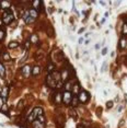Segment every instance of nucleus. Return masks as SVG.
I'll return each mask as SVG.
<instances>
[{
    "mask_svg": "<svg viewBox=\"0 0 127 128\" xmlns=\"http://www.w3.org/2000/svg\"><path fill=\"white\" fill-rule=\"evenodd\" d=\"M41 115H44V111H43V109L42 107H35L33 111H32V113L29 115V118H28V120L29 122H34L35 119L37 118L38 116Z\"/></svg>",
    "mask_w": 127,
    "mask_h": 128,
    "instance_id": "f257e3e1",
    "label": "nucleus"
},
{
    "mask_svg": "<svg viewBox=\"0 0 127 128\" xmlns=\"http://www.w3.org/2000/svg\"><path fill=\"white\" fill-rule=\"evenodd\" d=\"M14 16H13V13L11 12V10H4L2 14V21L4 24H10V23L13 21Z\"/></svg>",
    "mask_w": 127,
    "mask_h": 128,
    "instance_id": "f03ea898",
    "label": "nucleus"
},
{
    "mask_svg": "<svg viewBox=\"0 0 127 128\" xmlns=\"http://www.w3.org/2000/svg\"><path fill=\"white\" fill-rule=\"evenodd\" d=\"M89 97H90V95H89V93L87 92V91H84V90H80L79 96H78V99H79L80 102H81V103H86V102H88Z\"/></svg>",
    "mask_w": 127,
    "mask_h": 128,
    "instance_id": "7ed1b4c3",
    "label": "nucleus"
},
{
    "mask_svg": "<svg viewBox=\"0 0 127 128\" xmlns=\"http://www.w3.org/2000/svg\"><path fill=\"white\" fill-rule=\"evenodd\" d=\"M71 99H72V94L69 92V91H66V92H64L63 94V102L67 105H69L70 103H71Z\"/></svg>",
    "mask_w": 127,
    "mask_h": 128,
    "instance_id": "20e7f679",
    "label": "nucleus"
},
{
    "mask_svg": "<svg viewBox=\"0 0 127 128\" xmlns=\"http://www.w3.org/2000/svg\"><path fill=\"white\" fill-rule=\"evenodd\" d=\"M53 58H54L55 61H57V62H60L61 60L64 59V55L60 50H56L53 53Z\"/></svg>",
    "mask_w": 127,
    "mask_h": 128,
    "instance_id": "39448f33",
    "label": "nucleus"
},
{
    "mask_svg": "<svg viewBox=\"0 0 127 128\" xmlns=\"http://www.w3.org/2000/svg\"><path fill=\"white\" fill-rule=\"evenodd\" d=\"M47 84L51 88H56V85H57V81H56L55 78H53L52 74H48L47 76Z\"/></svg>",
    "mask_w": 127,
    "mask_h": 128,
    "instance_id": "423d86ee",
    "label": "nucleus"
},
{
    "mask_svg": "<svg viewBox=\"0 0 127 128\" xmlns=\"http://www.w3.org/2000/svg\"><path fill=\"white\" fill-rule=\"evenodd\" d=\"M8 95H9V89L8 88H3L2 91H1V99L4 103L7 102V100H8Z\"/></svg>",
    "mask_w": 127,
    "mask_h": 128,
    "instance_id": "0eeeda50",
    "label": "nucleus"
},
{
    "mask_svg": "<svg viewBox=\"0 0 127 128\" xmlns=\"http://www.w3.org/2000/svg\"><path fill=\"white\" fill-rule=\"evenodd\" d=\"M21 72H22V74L24 76V77H29V74H31V67H30L29 65H26V66H24V67L21 69Z\"/></svg>",
    "mask_w": 127,
    "mask_h": 128,
    "instance_id": "6e6552de",
    "label": "nucleus"
},
{
    "mask_svg": "<svg viewBox=\"0 0 127 128\" xmlns=\"http://www.w3.org/2000/svg\"><path fill=\"white\" fill-rule=\"evenodd\" d=\"M61 79H63L64 82H66L69 79V70L68 69H64L63 70V72H61Z\"/></svg>",
    "mask_w": 127,
    "mask_h": 128,
    "instance_id": "1a4fd4ad",
    "label": "nucleus"
},
{
    "mask_svg": "<svg viewBox=\"0 0 127 128\" xmlns=\"http://www.w3.org/2000/svg\"><path fill=\"white\" fill-rule=\"evenodd\" d=\"M23 20H24V22L26 23V24H29V23H32L33 22V18H32L31 16H30V13L29 12H26L24 16H23Z\"/></svg>",
    "mask_w": 127,
    "mask_h": 128,
    "instance_id": "9d476101",
    "label": "nucleus"
},
{
    "mask_svg": "<svg viewBox=\"0 0 127 128\" xmlns=\"http://www.w3.org/2000/svg\"><path fill=\"white\" fill-rule=\"evenodd\" d=\"M33 126H34V128H45L44 123H41L37 119H35L34 122H33Z\"/></svg>",
    "mask_w": 127,
    "mask_h": 128,
    "instance_id": "9b49d317",
    "label": "nucleus"
},
{
    "mask_svg": "<svg viewBox=\"0 0 127 128\" xmlns=\"http://www.w3.org/2000/svg\"><path fill=\"white\" fill-rule=\"evenodd\" d=\"M55 65H53L52 62H49V64L47 65V72H48V74H52L53 72H55Z\"/></svg>",
    "mask_w": 127,
    "mask_h": 128,
    "instance_id": "f8f14e48",
    "label": "nucleus"
},
{
    "mask_svg": "<svg viewBox=\"0 0 127 128\" xmlns=\"http://www.w3.org/2000/svg\"><path fill=\"white\" fill-rule=\"evenodd\" d=\"M33 7H34V9L37 11V10L42 9V2L40 0H35V1H33Z\"/></svg>",
    "mask_w": 127,
    "mask_h": 128,
    "instance_id": "ddd939ff",
    "label": "nucleus"
},
{
    "mask_svg": "<svg viewBox=\"0 0 127 128\" xmlns=\"http://www.w3.org/2000/svg\"><path fill=\"white\" fill-rule=\"evenodd\" d=\"M0 7H1L3 10H9L10 2H8V1H1V2H0Z\"/></svg>",
    "mask_w": 127,
    "mask_h": 128,
    "instance_id": "4468645a",
    "label": "nucleus"
},
{
    "mask_svg": "<svg viewBox=\"0 0 127 128\" xmlns=\"http://www.w3.org/2000/svg\"><path fill=\"white\" fill-rule=\"evenodd\" d=\"M79 102H80V101H79V99H78V96L73 95L72 99H71V103H70V104H71L72 106H77L78 104H79Z\"/></svg>",
    "mask_w": 127,
    "mask_h": 128,
    "instance_id": "2eb2a0df",
    "label": "nucleus"
},
{
    "mask_svg": "<svg viewBox=\"0 0 127 128\" xmlns=\"http://www.w3.org/2000/svg\"><path fill=\"white\" fill-rule=\"evenodd\" d=\"M41 74V68L38 67V66H35L33 69H32V74L33 76H37V74Z\"/></svg>",
    "mask_w": 127,
    "mask_h": 128,
    "instance_id": "dca6fc26",
    "label": "nucleus"
},
{
    "mask_svg": "<svg viewBox=\"0 0 127 128\" xmlns=\"http://www.w3.org/2000/svg\"><path fill=\"white\" fill-rule=\"evenodd\" d=\"M0 77L4 78L6 77V68L1 62H0Z\"/></svg>",
    "mask_w": 127,
    "mask_h": 128,
    "instance_id": "f3484780",
    "label": "nucleus"
},
{
    "mask_svg": "<svg viewBox=\"0 0 127 128\" xmlns=\"http://www.w3.org/2000/svg\"><path fill=\"white\" fill-rule=\"evenodd\" d=\"M55 101H56V103H57V104H59V103H60L61 101H63V94L58 92L57 94H56V97H55Z\"/></svg>",
    "mask_w": 127,
    "mask_h": 128,
    "instance_id": "a211bd4d",
    "label": "nucleus"
},
{
    "mask_svg": "<svg viewBox=\"0 0 127 128\" xmlns=\"http://www.w3.org/2000/svg\"><path fill=\"white\" fill-rule=\"evenodd\" d=\"M43 57H44V53H43V51H38V53H36V55H35V59H36V60H42Z\"/></svg>",
    "mask_w": 127,
    "mask_h": 128,
    "instance_id": "6ab92c4d",
    "label": "nucleus"
},
{
    "mask_svg": "<svg viewBox=\"0 0 127 128\" xmlns=\"http://www.w3.org/2000/svg\"><path fill=\"white\" fill-rule=\"evenodd\" d=\"M29 13H30V16L33 18V19H35V18H37V11L35 9H31L29 11Z\"/></svg>",
    "mask_w": 127,
    "mask_h": 128,
    "instance_id": "aec40b11",
    "label": "nucleus"
},
{
    "mask_svg": "<svg viewBox=\"0 0 127 128\" xmlns=\"http://www.w3.org/2000/svg\"><path fill=\"white\" fill-rule=\"evenodd\" d=\"M18 42H10L9 43V45H8V47L9 48H11V49H13V48H16L18 47Z\"/></svg>",
    "mask_w": 127,
    "mask_h": 128,
    "instance_id": "412c9836",
    "label": "nucleus"
},
{
    "mask_svg": "<svg viewBox=\"0 0 127 128\" xmlns=\"http://www.w3.org/2000/svg\"><path fill=\"white\" fill-rule=\"evenodd\" d=\"M119 46H121V48H125L127 46V42H126V39H121V42H119Z\"/></svg>",
    "mask_w": 127,
    "mask_h": 128,
    "instance_id": "4be33fe9",
    "label": "nucleus"
},
{
    "mask_svg": "<svg viewBox=\"0 0 127 128\" xmlns=\"http://www.w3.org/2000/svg\"><path fill=\"white\" fill-rule=\"evenodd\" d=\"M80 92V90H79V84L76 83L75 85H73V93L76 94V93H79Z\"/></svg>",
    "mask_w": 127,
    "mask_h": 128,
    "instance_id": "5701e85b",
    "label": "nucleus"
},
{
    "mask_svg": "<svg viewBox=\"0 0 127 128\" xmlns=\"http://www.w3.org/2000/svg\"><path fill=\"white\" fill-rule=\"evenodd\" d=\"M4 35H6V32H4V30L0 29V41H2L4 39Z\"/></svg>",
    "mask_w": 127,
    "mask_h": 128,
    "instance_id": "b1692460",
    "label": "nucleus"
},
{
    "mask_svg": "<svg viewBox=\"0 0 127 128\" xmlns=\"http://www.w3.org/2000/svg\"><path fill=\"white\" fill-rule=\"evenodd\" d=\"M106 67H107V62H106V61H104V62H103V65H102V69H101L102 72L106 71Z\"/></svg>",
    "mask_w": 127,
    "mask_h": 128,
    "instance_id": "393cba45",
    "label": "nucleus"
},
{
    "mask_svg": "<svg viewBox=\"0 0 127 128\" xmlns=\"http://www.w3.org/2000/svg\"><path fill=\"white\" fill-rule=\"evenodd\" d=\"M37 41H38V39H37V36L36 35H32L31 36V42L32 43H37Z\"/></svg>",
    "mask_w": 127,
    "mask_h": 128,
    "instance_id": "a878e982",
    "label": "nucleus"
},
{
    "mask_svg": "<svg viewBox=\"0 0 127 128\" xmlns=\"http://www.w3.org/2000/svg\"><path fill=\"white\" fill-rule=\"evenodd\" d=\"M123 33H124V35H127V23H124V25H123Z\"/></svg>",
    "mask_w": 127,
    "mask_h": 128,
    "instance_id": "bb28decb",
    "label": "nucleus"
},
{
    "mask_svg": "<svg viewBox=\"0 0 127 128\" xmlns=\"http://www.w3.org/2000/svg\"><path fill=\"white\" fill-rule=\"evenodd\" d=\"M23 104H24V100H21L19 102V104H18V109H23Z\"/></svg>",
    "mask_w": 127,
    "mask_h": 128,
    "instance_id": "cd10ccee",
    "label": "nucleus"
},
{
    "mask_svg": "<svg viewBox=\"0 0 127 128\" xmlns=\"http://www.w3.org/2000/svg\"><path fill=\"white\" fill-rule=\"evenodd\" d=\"M106 107H107V109H112V107H113V102H112V101H108V102L106 103Z\"/></svg>",
    "mask_w": 127,
    "mask_h": 128,
    "instance_id": "c85d7f7f",
    "label": "nucleus"
},
{
    "mask_svg": "<svg viewBox=\"0 0 127 128\" xmlns=\"http://www.w3.org/2000/svg\"><path fill=\"white\" fill-rule=\"evenodd\" d=\"M69 113H70V115L73 116V117H76V112H75V109H69Z\"/></svg>",
    "mask_w": 127,
    "mask_h": 128,
    "instance_id": "c756f323",
    "label": "nucleus"
},
{
    "mask_svg": "<svg viewBox=\"0 0 127 128\" xmlns=\"http://www.w3.org/2000/svg\"><path fill=\"white\" fill-rule=\"evenodd\" d=\"M18 14H19L20 16H24V14H23V9H19V10H18Z\"/></svg>",
    "mask_w": 127,
    "mask_h": 128,
    "instance_id": "7c9ffc66",
    "label": "nucleus"
},
{
    "mask_svg": "<svg viewBox=\"0 0 127 128\" xmlns=\"http://www.w3.org/2000/svg\"><path fill=\"white\" fill-rule=\"evenodd\" d=\"M70 89H71V84L68 82V83H66V91H69Z\"/></svg>",
    "mask_w": 127,
    "mask_h": 128,
    "instance_id": "2f4dec72",
    "label": "nucleus"
},
{
    "mask_svg": "<svg viewBox=\"0 0 127 128\" xmlns=\"http://www.w3.org/2000/svg\"><path fill=\"white\" fill-rule=\"evenodd\" d=\"M106 53H107V48H106V47H104V48H103V49H102V55H105V54H106Z\"/></svg>",
    "mask_w": 127,
    "mask_h": 128,
    "instance_id": "473e14b6",
    "label": "nucleus"
},
{
    "mask_svg": "<svg viewBox=\"0 0 127 128\" xmlns=\"http://www.w3.org/2000/svg\"><path fill=\"white\" fill-rule=\"evenodd\" d=\"M3 58H4L6 60H8V59H10V56H9V54H4V55H3Z\"/></svg>",
    "mask_w": 127,
    "mask_h": 128,
    "instance_id": "72a5a7b5",
    "label": "nucleus"
},
{
    "mask_svg": "<svg viewBox=\"0 0 127 128\" xmlns=\"http://www.w3.org/2000/svg\"><path fill=\"white\" fill-rule=\"evenodd\" d=\"M1 112H4V113H7V106H6V104L2 106V109H1Z\"/></svg>",
    "mask_w": 127,
    "mask_h": 128,
    "instance_id": "f704fd0d",
    "label": "nucleus"
},
{
    "mask_svg": "<svg viewBox=\"0 0 127 128\" xmlns=\"http://www.w3.org/2000/svg\"><path fill=\"white\" fill-rule=\"evenodd\" d=\"M29 46H30V41H26V42H25V47L28 48Z\"/></svg>",
    "mask_w": 127,
    "mask_h": 128,
    "instance_id": "c9c22d12",
    "label": "nucleus"
},
{
    "mask_svg": "<svg viewBox=\"0 0 127 128\" xmlns=\"http://www.w3.org/2000/svg\"><path fill=\"white\" fill-rule=\"evenodd\" d=\"M83 31H84V29H80V30H79V31H78V32H79V33H80V34H81V33H82V32H83Z\"/></svg>",
    "mask_w": 127,
    "mask_h": 128,
    "instance_id": "e433bc0d",
    "label": "nucleus"
},
{
    "mask_svg": "<svg viewBox=\"0 0 127 128\" xmlns=\"http://www.w3.org/2000/svg\"><path fill=\"white\" fill-rule=\"evenodd\" d=\"M123 123H124V119H122V120H121V124H119V127H121V126L123 125Z\"/></svg>",
    "mask_w": 127,
    "mask_h": 128,
    "instance_id": "4c0bfd02",
    "label": "nucleus"
},
{
    "mask_svg": "<svg viewBox=\"0 0 127 128\" xmlns=\"http://www.w3.org/2000/svg\"><path fill=\"white\" fill-rule=\"evenodd\" d=\"M82 42H83V39H79V43H80V44H81Z\"/></svg>",
    "mask_w": 127,
    "mask_h": 128,
    "instance_id": "58836bf2",
    "label": "nucleus"
},
{
    "mask_svg": "<svg viewBox=\"0 0 127 128\" xmlns=\"http://www.w3.org/2000/svg\"><path fill=\"white\" fill-rule=\"evenodd\" d=\"M78 128H83V127H82L81 125H79V126H78Z\"/></svg>",
    "mask_w": 127,
    "mask_h": 128,
    "instance_id": "ea45409f",
    "label": "nucleus"
}]
</instances>
